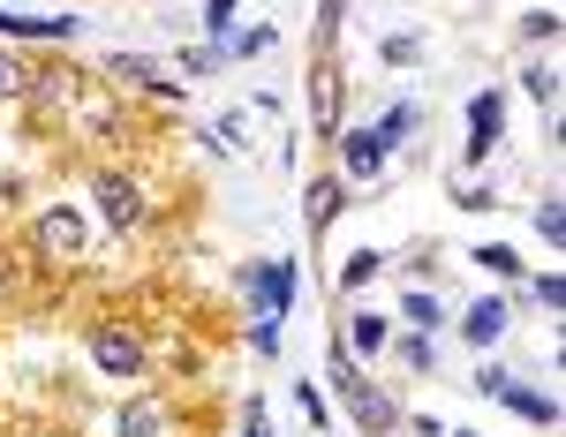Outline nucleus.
<instances>
[{"label":"nucleus","mask_w":566,"mask_h":437,"mask_svg":"<svg viewBox=\"0 0 566 437\" xmlns=\"http://www.w3.org/2000/svg\"><path fill=\"white\" fill-rule=\"evenodd\" d=\"M348 348L378 354V348H386V317H355V324H348Z\"/></svg>","instance_id":"14"},{"label":"nucleus","mask_w":566,"mask_h":437,"mask_svg":"<svg viewBox=\"0 0 566 437\" xmlns=\"http://www.w3.org/2000/svg\"><path fill=\"white\" fill-rule=\"evenodd\" d=\"M506 407H514V415H528V423H544V430H552V423H559V399H544V393H528V385H514V377H506Z\"/></svg>","instance_id":"8"},{"label":"nucleus","mask_w":566,"mask_h":437,"mask_svg":"<svg viewBox=\"0 0 566 437\" xmlns=\"http://www.w3.org/2000/svg\"><path fill=\"white\" fill-rule=\"evenodd\" d=\"M76 23L61 15V23H39V15H0V39H69Z\"/></svg>","instance_id":"10"},{"label":"nucleus","mask_w":566,"mask_h":437,"mask_svg":"<svg viewBox=\"0 0 566 437\" xmlns=\"http://www.w3.org/2000/svg\"><path fill=\"white\" fill-rule=\"evenodd\" d=\"M272 39H280V31H242V39H219V53H272Z\"/></svg>","instance_id":"20"},{"label":"nucleus","mask_w":566,"mask_h":437,"mask_svg":"<svg viewBox=\"0 0 566 437\" xmlns=\"http://www.w3.org/2000/svg\"><path fill=\"white\" fill-rule=\"evenodd\" d=\"M159 430V415H151V407H129V415H122V437H151Z\"/></svg>","instance_id":"24"},{"label":"nucleus","mask_w":566,"mask_h":437,"mask_svg":"<svg viewBox=\"0 0 566 437\" xmlns=\"http://www.w3.org/2000/svg\"><path fill=\"white\" fill-rule=\"evenodd\" d=\"M536 302H544V309L566 302V279H559V271H552V279H536Z\"/></svg>","instance_id":"25"},{"label":"nucleus","mask_w":566,"mask_h":437,"mask_svg":"<svg viewBox=\"0 0 566 437\" xmlns=\"http://www.w3.org/2000/svg\"><path fill=\"white\" fill-rule=\"evenodd\" d=\"M528 98H559V68H552V61H528Z\"/></svg>","instance_id":"16"},{"label":"nucleus","mask_w":566,"mask_h":437,"mask_svg":"<svg viewBox=\"0 0 566 437\" xmlns=\"http://www.w3.org/2000/svg\"><path fill=\"white\" fill-rule=\"evenodd\" d=\"M205 15H212V31H227V15H234V0H212Z\"/></svg>","instance_id":"27"},{"label":"nucleus","mask_w":566,"mask_h":437,"mask_svg":"<svg viewBox=\"0 0 566 437\" xmlns=\"http://www.w3.org/2000/svg\"><path fill=\"white\" fill-rule=\"evenodd\" d=\"M258 302H264V317H280L287 309V295H295V264H258Z\"/></svg>","instance_id":"6"},{"label":"nucleus","mask_w":566,"mask_h":437,"mask_svg":"<svg viewBox=\"0 0 566 437\" xmlns=\"http://www.w3.org/2000/svg\"><path fill=\"white\" fill-rule=\"evenodd\" d=\"M408 317H416V324L431 332V324H438V302H431V295H408Z\"/></svg>","instance_id":"26"},{"label":"nucleus","mask_w":566,"mask_h":437,"mask_svg":"<svg viewBox=\"0 0 566 437\" xmlns=\"http://www.w3.org/2000/svg\"><path fill=\"white\" fill-rule=\"evenodd\" d=\"M461 332H469L476 348H483V340H499V332H506V302H476L469 317H461Z\"/></svg>","instance_id":"11"},{"label":"nucleus","mask_w":566,"mask_h":437,"mask_svg":"<svg viewBox=\"0 0 566 437\" xmlns=\"http://www.w3.org/2000/svg\"><path fill=\"white\" fill-rule=\"evenodd\" d=\"M491 136H499V98L483 90V98H469V159L491 151Z\"/></svg>","instance_id":"7"},{"label":"nucleus","mask_w":566,"mask_h":437,"mask_svg":"<svg viewBox=\"0 0 566 437\" xmlns=\"http://www.w3.org/2000/svg\"><path fill=\"white\" fill-rule=\"evenodd\" d=\"M363 279H378V257H370V249H363V257H348V264H340V287H348V295H355V287H363Z\"/></svg>","instance_id":"21"},{"label":"nucleus","mask_w":566,"mask_h":437,"mask_svg":"<svg viewBox=\"0 0 566 437\" xmlns=\"http://www.w3.org/2000/svg\"><path fill=\"white\" fill-rule=\"evenodd\" d=\"M310 121H317V136H340V68L333 61H317V76H310Z\"/></svg>","instance_id":"2"},{"label":"nucleus","mask_w":566,"mask_h":437,"mask_svg":"<svg viewBox=\"0 0 566 437\" xmlns=\"http://www.w3.org/2000/svg\"><path fill=\"white\" fill-rule=\"evenodd\" d=\"M348 399H355V423H363V430H392V399H386V393H370V385L355 377Z\"/></svg>","instance_id":"9"},{"label":"nucleus","mask_w":566,"mask_h":437,"mask_svg":"<svg viewBox=\"0 0 566 437\" xmlns=\"http://www.w3.org/2000/svg\"><path fill=\"white\" fill-rule=\"evenodd\" d=\"M39 242L53 249V257H76V249H84V218L69 212V204H53V212L39 218Z\"/></svg>","instance_id":"5"},{"label":"nucleus","mask_w":566,"mask_h":437,"mask_svg":"<svg viewBox=\"0 0 566 437\" xmlns=\"http://www.w3.org/2000/svg\"><path fill=\"white\" fill-rule=\"evenodd\" d=\"M31 90H39L45 106H61V98H76V76L69 68H45V76H31Z\"/></svg>","instance_id":"13"},{"label":"nucleus","mask_w":566,"mask_h":437,"mask_svg":"<svg viewBox=\"0 0 566 437\" xmlns=\"http://www.w3.org/2000/svg\"><path fill=\"white\" fill-rule=\"evenodd\" d=\"M536 226H544V242H566V204H559V196L536 204Z\"/></svg>","instance_id":"18"},{"label":"nucleus","mask_w":566,"mask_h":437,"mask_svg":"<svg viewBox=\"0 0 566 437\" xmlns=\"http://www.w3.org/2000/svg\"><path fill=\"white\" fill-rule=\"evenodd\" d=\"M23 90H31V68L15 53H0V98H23Z\"/></svg>","instance_id":"15"},{"label":"nucleus","mask_w":566,"mask_h":437,"mask_svg":"<svg viewBox=\"0 0 566 437\" xmlns=\"http://www.w3.org/2000/svg\"><path fill=\"white\" fill-rule=\"evenodd\" d=\"M303 204H310V226H325V218L340 212V181H310V196H303Z\"/></svg>","instance_id":"12"},{"label":"nucleus","mask_w":566,"mask_h":437,"mask_svg":"<svg viewBox=\"0 0 566 437\" xmlns=\"http://www.w3.org/2000/svg\"><path fill=\"white\" fill-rule=\"evenodd\" d=\"M408 129H416V106H392V114H386V129H378V143L392 151V143H408Z\"/></svg>","instance_id":"17"},{"label":"nucleus","mask_w":566,"mask_h":437,"mask_svg":"<svg viewBox=\"0 0 566 437\" xmlns=\"http://www.w3.org/2000/svg\"><path fill=\"white\" fill-rule=\"evenodd\" d=\"M340 15H348V0H317V45L340 39Z\"/></svg>","instance_id":"19"},{"label":"nucleus","mask_w":566,"mask_h":437,"mask_svg":"<svg viewBox=\"0 0 566 437\" xmlns=\"http://www.w3.org/2000/svg\"><path fill=\"white\" fill-rule=\"evenodd\" d=\"M98 218H106L114 234H129V226H144V196H136L122 174H106L98 181Z\"/></svg>","instance_id":"1"},{"label":"nucleus","mask_w":566,"mask_h":437,"mask_svg":"<svg viewBox=\"0 0 566 437\" xmlns=\"http://www.w3.org/2000/svg\"><path fill=\"white\" fill-rule=\"evenodd\" d=\"M250 348H258V354L280 348V317H258V324H250Z\"/></svg>","instance_id":"23"},{"label":"nucleus","mask_w":566,"mask_h":437,"mask_svg":"<svg viewBox=\"0 0 566 437\" xmlns=\"http://www.w3.org/2000/svg\"><path fill=\"white\" fill-rule=\"evenodd\" d=\"M378 167H386L378 129H370V136H340V174H348V181H378Z\"/></svg>","instance_id":"4"},{"label":"nucleus","mask_w":566,"mask_h":437,"mask_svg":"<svg viewBox=\"0 0 566 437\" xmlns=\"http://www.w3.org/2000/svg\"><path fill=\"white\" fill-rule=\"evenodd\" d=\"M386 61H392V68H416V61H423V45H416V39H386Z\"/></svg>","instance_id":"22"},{"label":"nucleus","mask_w":566,"mask_h":437,"mask_svg":"<svg viewBox=\"0 0 566 437\" xmlns=\"http://www.w3.org/2000/svg\"><path fill=\"white\" fill-rule=\"evenodd\" d=\"M91 354H98V370H144V348H136V332H122V324H106V332H91Z\"/></svg>","instance_id":"3"}]
</instances>
